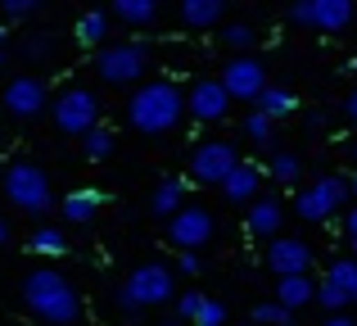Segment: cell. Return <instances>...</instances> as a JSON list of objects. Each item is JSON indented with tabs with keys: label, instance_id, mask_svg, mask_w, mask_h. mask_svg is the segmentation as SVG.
<instances>
[{
	"label": "cell",
	"instance_id": "obj_1",
	"mask_svg": "<svg viewBox=\"0 0 357 326\" xmlns=\"http://www.w3.org/2000/svg\"><path fill=\"white\" fill-rule=\"evenodd\" d=\"M18 295H23V309L41 326H77V318H82L77 286H73L63 272H54V267L27 272L23 286H18Z\"/></svg>",
	"mask_w": 357,
	"mask_h": 326
},
{
	"label": "cell",
	"instance_id": "obj_2",
	"mask_svg": "<svg viewBox=\"0 0 357 326\" xmlns=\"http://www.w3.org/2000/svg\"><path fill=\"white\" fill-rule=\"evenodd\" d=\"M181 118H185V96H181V87L167 82V77L140 82V87L131 91V100H127V123L136 127V132H145V136L172 132Z\"/></svg>",
	"mask_w": 357,
	"mask_h": 326
},
{
	"label": "cell",
	"instance_id": "obj_3",
	"mask_svg": "<svg viewBox=\"0 0 357 326\" xmlns=\"http://www.w3.org/2000/svg\"><path fill=\"white\" fill-rule=\"evenodd\" d=\"M176 299V267L167 263H136L127 272V281L118 286V309L127 313V318H136V313L145 309H158V304Z\"/></svg>",
	"mask_w": 357,
	"mask_h": 326
},
{
	"label": "cell",
	"instance_id": "obj_4",
	"mask_svg": "<svg viewBox=\"0 0 357 326\" xmlns=\"http://www.w3.org/2000/svg\"><path fill=\"white\" fill-rule=\"evenodd\" d=\"M0 186H5V200L23 213H36V218H41V213L54 209V186H50V177H45V168L32 163V159H14L5 168V177H0Z\"/></svg>",
	"mask_w": 357,
	"mask_h": 326
},
{
	"label": "cell",
	"instance_id": "obj_5",
	"mask_svg": "<svg viewBox=\"0 0 357 326\" xmlns=\"http://www.w3.org/2000/svg\"><path fill=\"white\" fill-rule=\"evenodd\" d=\"M344 200H353V181L349 177H317V181L294 191V213L303 222H331L344 209Z\"/></svg>",
	"mask_w": 357,
	"mask_h": 326
},
{
	"label": "cell",
	"instance_id": "obj_6",
	"mask_svg": "<svg viewBox=\"0 0 357 326\" xmlns=\"http://www.w3.org/2000/svg\"><path fill=\"white\" fill-rule=\"evenodd\" d=\"M50 118L63 136H86L91 127H100V96L86 87H63L59 96L50 100Z\"/></svg>",
	"mask_w": 357,
	"mask_h": 326
},
{
	"label": "cell",
	"instance_id": "obj_7",
	"mask_svg": "<svg viewBox=\"0 0 357 326\" xmlns=\"http://www.w3.org/2000/svg\"><path fill=\"white\" fill-rule=\"evenodd\" d=\"M149 68V50L136 41H118V45H100L96 54V77L109 87H140Z\"/></svg>",
	"mask_w": 357,
	"mask_h": 326
},
{
	"label": "cell",
	"instance_id": "obj_8",
	"mask_svg": "<svg viewBox=\"0 0 357 326\" xmlns=\"http://www.w3.org/2000/svg\"><path fill=\"white\" fill-rule=\"evenodd\" d=\"M0 105H5L9 118H41L45 109H50V87H45L36 73H18V77L5 82V91H0Z\"/></svg>",
	"mask_w": 357,
	"mask_h": 326
},
{
	"label": "cell",
	"instance_id": "obj_9",
	"mask_svg": "<svg viewBox=\"0 0 357 326\" xmlns=\"http://www.w3.org/2000/svg\"><path fill=\"white\" fill-rule=\"evenodd\" d=\"M213 236H218V218L204 204H185L181 213L167 218V245L172 249H204Z\"/></svg>",
	"mask_w": 357,
	"mask_h": 326
},
{
	"label": "cell",
	"instance_id": "obj_10",
	"mask_svg": "<svg viewBox=\"0 0 357 326\" xmlns=\"http://www.w3.org/2000/svg\"><path fill=\"white\" fill-rule=\"evenodd\" d=\"M353 14H357L353 0H294L289 5V23L312 27V32H344Z\"/></svg>",
	"mask_w": 357,
	"mask_h": 326
},
{
	"label": "cell",
	"instance_id": "obj_11",
	"mask_svg": "<svg viewBox=\"0 0 357 326\" xmlns=\"http://www.w3.org/2000/svg\"><path fill=\"white\" fill-rule=\"evenodd\" d=\"M236 163H240V150L231 141H199L190 150V181L195 186H222Z\"/></svg>",
	"mask_w": 357,
	"mask_h": 326
},
{
	"label": "cell",
	"instance_id": "obj_12",
	"mask_svg": "<svg viewBox=\"0 0 357 326\" xmlns=\"http://www.w3.org/2000/svg\"><path fill=\"white\" fill-rule=\"evenodd\" d=\"M222 87L231 91V100H258L271 82H267V68H262L258 54H231L227 68H222Z\"/></svg>",
	"mask_w": 357,
	"mask_h": 326
},
{
	"label": "cell",
	"instance_id": "obj_13",
	"mask_svg": "<svg viewBox=\"0 0 357 326\" xmlns=\"http://www.w3.org/2000/svg\"><path fill=\"white\" fill-rule=\"evenodd\" d=\"M185 114L195 123H222L231 114V91L222 87V77H204L185 91Z\"/></svg>",
	"mask_w": 357,
	"mask_h": 326
},
{
	"label": "cell",
	"instance_id": "obj_14",
	"mask_svg": "<svg viewBox=\"0 0 357 326\" xmlns=\"http://www.w3.org/2000/svg\"><path fill=\"white\" fill-rule=\"evenodd\" d=\"M267 267L276 276H294V272H307L312 267V245L298 236H271L267 240Z\"/></svg>",
	"mask_w": 357,
	"mask_h": 326
},
{
	"label": "cell",
	"instance_id": "obj_15",
	"mask_svg": "<svg viewBox=\"0 0 357 326\" xmlns=\"http://www.w3.org/2000/svg\"><path fill=\"white\" fill-rule=\"evenodd\" d=\"M218 191H222V200H231V204H253V200L262 195V168L240 159L236 168H231V177L218 186Z\"/></svg>",
	"mask_w": 357,
	"mask_h": 326
},
{
	"label": "cell",
	"instance_id": "obj_16",
	"mask_svg": "<svg viewBox=\"0 0 357 326\" xmlns=\"http://www.w3.org/2000/svg\"><path fill=\"white\" fill-rule=\"evenodd\" d=\"M63 209V222H73V227H86V222L100 218V209H105V195L96 191V186H77V191H68L59 200Z\"/></svg>",
	"mask_w": 357,
	"mask_h": 326
},
{
	"label": "cell",
	"instance_id": "obj_17",
	"mask_svg": "<svg viewBox=\"0 0 357 326\" xmlns=\"http://www.w3.org/2000/svg\"><path fill=\"white\" fill-rule=\"evenodd\" d=\"M280 227H285V209H280V200H267V195H258V200L249 204V213H244V231L249 236H280Z\"/></svg>",
	"mask_w": 357,
	"mask_h": 326
},
{
	"label": "cell",
	"instance_id": "obj_18",
	"mask_svg": "<svg viewBox=\"0 0 357 326\" xmlns=\"http://www.w3.org/2000/svg\"><path fill=\"white\" fill-rule=\"evenodd\" d=\"M176 14L190 32H208L227 18V0H176Z\"/></svg>",
	"mask_w": 357,
	"mask_h": 326
},
{
	"label": "cell",
	"instance_id": "obj_19",
	"mask_svg": "<svg viewBox=\"0 0 357 326\" xmlns=\"http://www.w3.org/2000/svg\"><path fill=\"white\" fill-rule=\"evenodd\" d=\"M276 299L285 304L289 313L307 309V304H317V281L307 272H294V276H276Z\"/></svg>",
	"mask_w": 357,
	"mask_h": 326
},
{
	"label": "cell",
	"instance_id": "obj_20",
	"mask_svg": "<svg viewBox=\"0 0 357 326\" xmlns=\"http://www.w3.org/2000/svg\"><path fill=\"white\" fill-rule=\"evenodd\" d=\"M181 209H185V177H163V181L154 186V195H149V213L167 222Z\"/></svg>",
	"mask_w": 357,
	"mask_h": 326
},
{
	"label": "cell",
	"instance_id": "obj_21",
	"mask_svg": "<svg viewBox=\"0 0 357 326\" xmlns=\"http://www.w3.org/2000/svg\"><path fill=\"white\" fill-rule=\"evenodd\" d=\"M109 23H114V18H109L105 9H86V14L77 18V27H73V41L86 45V50H100V45L109 41Z\"/></svg>",
	"mask_w": 357,
	"mask_h": 326
},
{
	"label": "cell",
	"instance_id": "obj_22",
	"mask_svg": "<svg viewBox=\"0 0 357 326\" xmlns=\"http://www.w3.org/2000/svg\"><path fill=\"white\" fill-rule=\"evenodd\" d=\"M27 249H32L36 258H63L68 254V236H63L59 227H50V222H36L32 236H27Z\"/></svg>",
	"mask_w": 357,
	"mask_h": 326
},
{
	"label": "cell",
	"instance_id": "obj_23",
	"mask_svg": "<svg viewBox=\"0 0 357 326\" xmlns=\"http://www.w3.org/2000/svg\"><path fill=\"white\" fill-rule=\"evenodd\" d=\"M253 105H258V114H267L271 123H280V118H289L298 109V100H294V91H289V87H267Z\"/></svg>",
	"mask_w": 357,
	"mask_h": 326
},
{
	"label": "cell",
	"instance_id": "obj_24",
	"mask_svg": "<svg viewBox=\"0 0 357 326\" xmlns=\"http://www.w3.org/2000/svg\"><path fill=\"white\" fill-rule=\"evenodd\" d=\"M114 18L127 27H154L158 0H114Z\"/></svg>",
	"mask_w": 357,
	"mask_h": 326
},
{
	"label": "cell",
	"instance_id": "obj_25",
	"mask_svg": "<svg viewBox=\"0 0 357 326\" xmlns=\"http://www.w3.org/2000/svg\"><path fill=\"white\" fill-rule=\"evenodd\" d=\"M267 172L276 177L280 186H298V177H303V159H298L294 150H280V154H271Z\"/></svg>",
	"mask_w": 357,
	"mask_h": 326
},
{
	"label": "cell",
	"instance_id": "obj_26",
	"mask_svg": "<svg viewBox=\"0 0 357 326\" xmlns=\"http://www.w3.org/2000/svg\"><path fill=\"white\" fill-rule=\"evenodd\" d=\"M82 154H86L91 163L109 159V154H114V127H91V132L82 136Z\"/></svg>",
	"mask_w": 357,
	"mask_h": 326
},
{
	"label": "cell",
	"instance_id": "obj_27",
	"mask_svg": "<svg viewBox=\"0 0 357 326\" xmlns=\"http://www.w3.org/2000/svg\"><path fill=\"white\" fill-rule=\"evenodd\" d=\"M249 322L253 326H294V313H289L280 299H267V304H258V309L249 313Z\"/></svg>",
	"mask_w": 357,
	"mask_h": 326
},
{
	"label": "cell",
	"instance_id": "obj_28",
	"mask_svg": "<svg viewBox=\"0 0 357 326\" xmlns=\"http://www.w3.org/2000/svg\"><path fill=\"white\" fill-rule=\"evenodd\" d=\"M326 276H331V281L340 286V290H349V299L357 304V258H335Z\"/></svg>",
	"mask_w": 357,
	"mask_h": 326
},
{
	"label": "cell",
	"instance_id": "obj_29",
	"mask_svg": "<svg viewBox=\"0 0 357 326\" xmlns=\"http://www.w3.org/2000/svg\"><path fill=\"white\" fill-rule=\"evenodd\" d=\"M222 45H231V50H253V45H258V32H253L249 23H227L222 27Z\"/></svg>",
	"mask_w": 357,
	"mask_h": 326
},
{
	"label": "cell",
	"instance_id": "obj_30",
	"mask_svg": "<svg viewBox=\"0 0 357 326\" xmlns=\"http://www.w3.org/2000/svg\"><path fill=\"white\" fill-rule=\"evenodd\" d=\"M317 304H321V309H331V313H340V309H349V290H340V286L331 281V276H326L321 286H317Z\"/></svg>",
	"mask_w": 357,
	"mask_h": 326
},
{
	"label": "cell",
	"instance_id": "obj_31",
	"mask_svg": "<svg viewBox=\"0 0 357 326\" xmlns=\"http://www.w3.org/2000/svg\"><path fill=\"white\" fill-rule=\"evenodd\" d=\"M240 127H244V136H249L253 145H267V141H271V118L258 114V109H253V114H244Z\"/></svg>",
	"mask_w": 357,
	"mask_h": 326
},
{
	"label": "cell",
	"instance_id": "obj_32",
	"mask_svg": "<svg viewBox=\"0 0 357 326\" xmlns=\"http://www.w3.org/2000/svg\"><path fill=\"white\" fill-rule=\"evenodd\" d=\"M227 318H231L227 304H222V299H208V295H204V309L195 313V322H190V326H227Z\"/></svg>",
	"mask_w": 357,
	"mask_h": 326
},
{
	"label": "cell",
	"instance_id": "obj_33",
	"mask_svg": "<svg viewBox=\"0 0 357 326\" xmlns=\"http://www.w3.org/2000/svg\"><path fill=\"white\" fill-rule=\"evenodd\" d=\"M50 54H54V36L50 32H41V36H27V41H23V59H50Z\"/></svg>",
	"mask_w": 357,
	"mask_h": 326
},
{
	"label": "cell",
	"instance_id": "obj_34",
	"mask_svg": "<svg viewBox=\"0 0 357 326\" xmlns=\"http://www.w3.org/2000/svg\"><path fill=\"white\" fill-rule=\"evenodd\" d=\"M0 14L5 18H36L41 14V0H0Z\"/></svg>",
	"mask_w": 357,
	"mask_h": 326
},
{
	"label": "cell",
	"instance_id": "obj_35",
	"mask_svg": "<svg viewBox=\"0 0 357 326\" xmlns=\"http://www.w3.org/2000/svg\"><path fill=\"white\" fill-rule=\"evenodd\" d=\"M199 309H204V295H199V290H185V295H176V318H181L185 326L195 322V313H199Z\"/></svg>",
	"mask_w": 357,
	"mask_h": 326
},
{
	"label": "cell",
	"instance_id": "obj_36",
	"mask_svg": "<svg viewBox=\"0 0 357 326\" xmlns=\"http://www.w3.org/2000/svg\"><path fill=\"white\" fill-rule=\"evenodd\" d=\"M176 272H185V276H199V272H204V263H199V249H176Z\"/></svg>",
	"mask_w": 357,
	"mask_h": 326
},
{
	"label": "cell",
	"instance_id": "obj_37",
	"mask_svg": "<svg viewBox=\"0 0 357 326\" xmlns=\"http://www.w3.org/2000/svg\"><path fill=\"white\" fill-rule=\"evenodd\" d=\"M344 236H349V245H353V258H357V204L349 213H344Z\"/></svg>",
	"mask_w": 357,
	"mask_h": 326
},
{
	"label": "cell",
	"instance_id": "obj_38",
	"mask_svg": "<svg viewBox=\"0 0 357 326\" xmlns=\"http://www.w3.org/2000/svg\"><path fill=\"white\" fill-rule=\"evenodd\" d=\"M344 114H349V123H357V91H349V100H344Z\"/></svg>",
	"mask_w": 357,
	"mask_h": 326
},
{
	"label": "cell",
	"instance_id": "obj_39",
	"mask_svg": "<svg viewBox=\"0 0 357 326\" xmlns=\"http://www.w3.org/2000/svg\"><path fill=\"white\" fill-rule=\"evenodd\" d=\"M321 326H353V318H349V313H331Z\"/></svg>",
	"mask_w": 357,
	"mask_h": 326
},
{
	"label": "cell",
	"instance_id": "obj_40",
	"mask_svg": "<svg viewBox=\"0 0 357 326\" xmlns=\"http://www.w3.org/2000/svg\"><path fill=\"white\" fill-rule=\"evenodd\" d=\"M5 59H14V54H9V36H5V27H0V68H5Z\"/></svg>",
	"mask_w": 357,
	"mask_h": 326
},
{
	"label": "cell",
	"instance_id": "obj_41",
	"mask_svg": "<svg viewBox=\"0 0 357 326\" xmlns=\"http://www.w3.org/2000/svg\"><path fill=\"white\" fill-rule=\"evenodd\" d=\"M5 240H9V222H5V213H0V249H5Z\"/></svg>",
	"mask_w": 357,
	"mask_h": 326
},
{
	"label": "cell",
	"instance_id": "obj_42",
	"mask_svg": "<svg viewBox=\"0 0 357 326\" xmlns=\"http://www.w3.org/2000/svg\"><path fill=\"white\" fill-rule=\"evenodd\" d=\"M349 181H353V200H357V172H353V177H349Z\"/></svg>",
	"mask_w": 357,
	"mask_h": 326
},
{
	"label": "cell",
	"instance_id": "obj_43",
	"mask_svg": "<svg viewBox=\"0 0 357 326\" xmlns=\"http://www.w3.org/2000/svg\"><path fill=\"white\" fill-rule=\"evenodd\" d=\"M163 326H185V322H181V318H172V322H163Z\"/></svg>",
	"mask_w": 357,
	"mask_h": 326
},
{
	"label": "cell",
	"instance_id": "obj_44",
	"mask_svg": "<svg viewBox=\"0 0 357 326\" xmlns=\"http://www.w3.org/2000/svg\"><path fill=\"white\" fill-rule=\"evenodd\" d=\"M349 73H353V77H357V59H353V64H349Z\"/></svg>",
	"mask_w": 357,
	"mask_h": 326
},
{
	"label": "cell",
	"instance_id": "obj_45",
	"mask_svg": "<svg viewBox=\"0 0 357 326\" xmlns=\"http://www.w3.org/2000/svg\"><path fill=\"white\" fill-rule=\"evenodd\" d=\"M353 163H357V145H353Z\"/></svg>",
	"mask_w": 357,
	"mask_h": 326
},
{
	"label": "cell",
	"instance_id": "obj_46",
	"mask_svg": "<svg viewBox=\"0 0 357 326\" xmlns=\"http://www.w3.org/2000/svg\"><path fill=\"white\" fill-rule=\"evenodd\" d=\"M244 326H253V322H244Z\"/></svg>",
	"mask_w": 357,
	"mask_h": 326
}]
</instances>
